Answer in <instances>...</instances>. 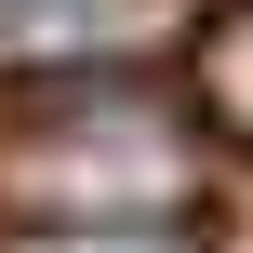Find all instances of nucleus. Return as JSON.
<instances>
[{"label": "nucleus", "mask_w": 253, "mask_h": 253, "mask_svg": "<svg viewBox=\"0 0 253 253\" xmlns=\"http://www.w3.org/2000/svg\"><path fill=\"white\" fill-rule=\"evenodd\" d=\"M27 200L53 227H147L187 200V147L160 107H93V120H53L27 147Z\"/></svg>", "instance_id": "obj_1"}, {"label": "nucleus", "mask_w": 253, "mask_h": 253, "mask_svg": "<svg viewBox=\"0 0 253 253\" xmlns=\"http://www.w3.org/2000/svg\"><path fill=\"white\" fill-rule=\"evenodd\" d=\"M120 40H133V0H0V53H27V67L120 53Z\"/></svg>", "instance_id": "obj_2"}, {"label": "nucleus", "mask_w": 253, "mask_h": 253, "mask_svg": "<svg viewBox=\"0 0 253 253\" xmlns=\"http://www.w3.org/2000/svg\"><path fill=\"white\" fill-rule=\"evenodd\" d=\"M187 93H200V120H213V133H240V147H253V0H227V13L200 27Z\"/></svg>", "instance_id": "obj_3"}, {"label": "nucleus", "mask_w": 253, "mask_h": 253, "mask_svg": "<svg viewBox=\"0 0 253 253\" xmlns=\"http://www.w3.org/2000/svg\"><path fill=\"white\" fill-rule=\"evenodd\" d=\"M27 253H187L173 227H40Z\"/></svg>", "instance_id": "obj_4"}]
</instances>
